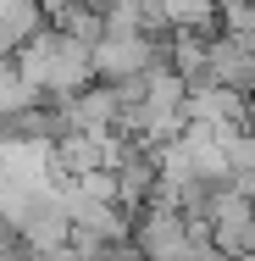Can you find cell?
<instances>
[{
    "instance_id": "9",
    "label": "cell",
    "mask_w": 255,
    "mask_h": 261,
    "mask_svg": "<svg viewBox=\"0 0 255 261\" xmlns=\"http://www.w3.org/2000/svg\"><path fill=\"white\" fill-rule=\"evenodd\" d=\"M89 6H100V11H111V6H117V0H89Z\"/></svg>"
},
{
    "instance_id": "5",
    "label": "cell",
    "mask_w": 255,
    "mask_h": 261,
    "mask_svg": "<svg viewBox=\"0 0 255 261\" xmlns=\"http://www.w3.org/2000/svg\"><path fill=\"white\" fill-rule=\"evenodd\" d=\"M216 139H222V150H228V167H233V178L255 172V128H239V134H216Z\"/></svg>"
},
{
    "instance_id": "1",
    "label": "cell",
    "mask_w": 255,
    "mask_h": 261,
    "mask_svg": "<svg viewBox=\"0 0 255 261\" xmlns=\"http://www.w3.org/2000/svg\"><path fill=\"white\" fill-rule=\"evenodd\" d=\"M17 72L39 89V100H72V95H83L95 84V50L67 39L61 28H45V34H34L22 45Z\"/></svg>"
},
{
    "instance_id": "4",
    "label": "cell",
    "mask_w": 255,
    "mask_h": 261,
    "mask_svg": "<svg viewBox=\"0 0 255 261\" xmlns=\"http://www.w3.org/2000/svg\"><path fill=\"white\" fill-rule=\"evenodd\" d=\"M50 28H61L67 39H78V45H89V50H95V45H105V34H111V28H105V11H100V6H89V0L67 6Z\"/></svg>"
},
{
    "instance_id": "2",
    "label": "cell",
    "mask_w": 255,
    "mask_h": 261,
    "mask_svg": "<svg viewBox=\"0 0 255 261\" xmlns=\"http://www.w3.org/2000/svg\"><path fill=\"white\" fill-rule=\"evenodd\" d=\"M133 245L145 261H194V222L178 206H150L133 228Z\"/></svg>"
},
{
    "instance_id": "3",
    "label": "cell",
    "mask_w": 255,
    "mask_h": 261,
    "mask_svg": "<svg viewBox=\"0 0 255 261\" xmlns=\"http://www.w3.org/2000/svg\"><path fill=\"white\" fill-rule=\"evenodd\" d=\"M172 72L189 89H211V39L205 34H172Z\"/></svg>"
},
{
    "instance_id": "6",
    "label": "cell",
    "mask_w": 255,
    "mask_h": 261,
    "mask_svg": "<svg viewBox=\"0 0 255 261\" xmlns=\"http://www.w3.org/2000/svg\"><path fill=\"white\" fill-rule=\"evenodd\" d=\"M222 34H228V39H239L244 50H255V0L228 6V11H222Z\"/></svg>"
},
{
    "instance_id": "8",
    "label": "cell",
    "mask_w": 255,
    "mask_h": 261,
    "mask_svg": "<svg viewBox=\"0 0 255 261\" xmlns=\"http://www.w3.org/2000/svg\"><path fill=\"white\" fill-rule=\"evenodd\" d=\"M239 195H244V200L255 206V172H244V178H239Z\"/></svg>"
},
{
    "instance_id": "7",
    "label": "cell",
    "mask_w": 255,
    "mask_h": 261,
    "mask_svg": "<svg viewBox=\"0 0 255 261\" xmlns=\"http://www.w3.org/2000/svg\"><path fill=\"white\" fill-rule=\"evenodd\" d=\"M39 6H45V17H50V22H55V17H61L67 6H78V0H39Z\"/></svg>"
}]
</instances>
